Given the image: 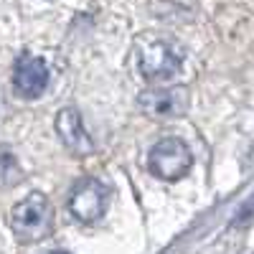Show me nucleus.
Wrapping results in <instances>:
<instances>
[{
  "instance_id": "nucleus-1",
  "label": "nucleus",
  "mask_w": 254,
  "mask_h": 254,
  "mask_svg": "<svg viewBox=\"0 0 254 254\" xmlns=\"http://www.w3.org/2000/svg\"><path fill=\"white\" fill-rule=\"evenodd\" d=\"M135 61L137 71L147 81H171L186 66V51L171 36L145 33L135 44Z\"/></svg>"
},
{
  "instance_id": "nucleus-4",
  "label": "nucleus",
  "mask_w": 254,
  "mask_h": 254,
  "mask_svg": "<svg viewBox=\"0 0 254 254\" xmlns=\"http://www.w3.org/2000/svg\"><path fill=\"white\" fill-rule=\"evenodd\" d=\"M110 203V188L97 178H81L69 193L66 208L81 224H94L104 216Z\"/></svg>"
},
{
  "instance_id": "nucleus-2",
  "label": "nucleus",
  "mask_w": 254,
  "mask_h": 254,
  "mask_svg": "<svg viewBox=\"0 0 254 254\" xmlns=\"http://www.w3.org/2000/svg\"><path fill=\"white\" fill-rule=\"evenodd\" d=\"M10 226L20 242H41L54 231V206L46 193L33 190L10 211Z\"/></svg>"
},
{
  "instance_id": "nucleus-3",
  "label": "nucleus",
  "mask_w": 254,
  "mask_h": 254,
  "mask_svg": "<svg viewBox=\"0 0 254 254\" xmlns=\"http://www.w3.org/2000/svg\"><path fill=\"white\" fill-rule=\"evenodd\" d=\"M190 165H193V153L181 137H163L147 153V171L168 183L181 181L190 171Z\"/></svg>"
},
{
  "instance_id": "nucleus-5",
  "label": "nucleus",
  "mask_w": 254,
  "mask_h": 254,
  "mask_svg": "<svg viewBox=\"0 0 254 254\" xmlns=\"http://www.w3.org/2000/svg\"><path fill=\"white\" fill-rule=\"evenodd\" d=\"M51 71L46 61L33 54H20L13 66V87L23 99H38L49 87Z\"/></svg>"
},
{
  "instance_id": "nucleus-8",
  "label": "nucleus",
  "mask_w": 254,
  "mask_h": 254,
  "mask_svg": "<svg viewBox=\"0 0 254 254\" xmlns=\"http://www.w3.org/2000/svg\"><path fill=\"white\" fill-rule=\"evenodd\" d=\"M46 254H66V252H46Z\"/></svg>"
},
{
  "instance_id": "nucleus-7",
  "label": "nucleus",
  "mask_w": 254,
  "mask_h": 254,
  "mask_svg": "<svg viewBox=\"0 0 254 254\" xmlns=\"http://www.w3.org/2000/svg\"><path fill=\"white\" fill-rule=\"evenodd\" d=\"M140 107L145 115L155 120L163 117H176L186 112V92L178 87H163V89H147L140 94Z\"/></svg>"
},
{
  "instance_id": "nucleus-6",
  "label": "nucleus",
  "mask_w": 254,
  "mask_h": 254,
  "mask_svg": "<svg viewBox=\"0 0 254 254\" xmlns=\"http://www.w3.org/2000/svg\"><path fill=\"white\" fill-rule=\"evenodd\" d=\"M56 132L61 137V142L69 147L74 155H89L94 153V142L84 127V120L81 115L74 110V107H64L59 115H56Z\"/></svg>"
}]
</instances>
